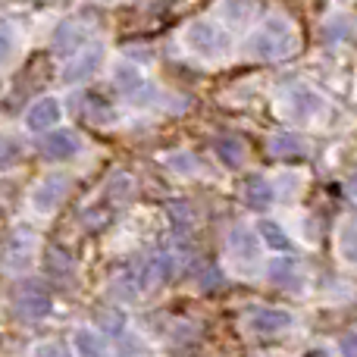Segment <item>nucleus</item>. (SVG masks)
<instances>
[]
</instances>
